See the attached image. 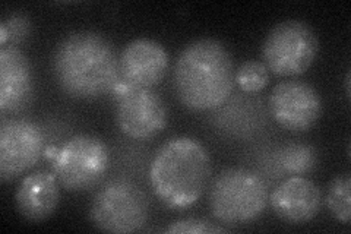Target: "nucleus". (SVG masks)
Here are the masks:
<instances>
[{"label": "nucleus", "instance_id": "nucleus-10", "mask_svg": "<svg viewBox=\"0 0 351 234\" xmlns=\"http://www.w3.org/2000/svg\"><path fill=\"white\" fill-rule=\"evenodd\" d=\"M269 110L281 128L291 132H306L319 120L322 100L311 84L284 81L272 90Z\"/></svg>", "mask_w": 351, "mask_h": 234}, {"label": "nucleus", "instance_id": "nucleus-16", "mask_svg": "<svg viewBox=\"0 0 351 234\" xmlns=\"http://www.w3.org/2000/svg\"><path fill=\"white\" fill-rule=\"evenodd\" d=\"M280 163L289 174L303 176L313 170L317 163V155L309 145H289L281 151Z\"/></svg>", "mask_w": 351, "mask_h": 234}, {"label": "nucleus", "instance_id": "nucleus-11", "mask_svg": "<svg viewBox=\"0 0 351 234\" xmlns=\"http://www.w3.org/2000/svg\"><path fill=\"white\" fill-rule=\"evenodd\" d=\"M169 63V53L162 44L151 38H136L119 56L120 80L130 86L152 88L166 75Z\"/></svg>", "mask_w": 351, "mask_h": 234}, {"label": "nucleus", "instance_id": "nucleus-19", "mask_svg": "<svg viewBox=\"0 0 351 234\" xmlns=\"http://www.w3.org/2000/svg\"><path fill=\"white\" fill-rule=\"evenodd\" d=\"M170 234H213V233H224L227 229L221 226H215L213 222L201 220V218H183L171 222V224L164 230Z\"/></svg>", "mask_w": 351, "mask_h": 234}, {"label": "nucleus", "instance_id": "nucleus-7", "mask_svg": "<svg viewBox=\"0 0 351 234\" xmlns=\"http://www.w3.org/2000/svg\"><path fill=\"white\" fill-rule=\"evenodd\" d=\"M110 165L107 145L93 135L72 137L58 151L54 174L71 192H84L103 180Z\"/></svg>", "mask_w": 351, "mask_h": 234}, {"label": "nucleus", "instance_id": "nucleus-8", "mask_svg": "<svg viewBox=\"0 0 351 234\" xmlns=\"http://www.w3.org/2000/svg\"><path fill=\"white\" fill-rule=\"evenodd\" d=\"M112 91H117L116 124L128 138L145 141L157 137L169 124V110L164 100L152 88L130 86L119 80Z\"/></svg>", "mask_w": 351, "mask_h": 234}, {"label": "nucleus", "instance_id": "nucleus-13", "mask_svg": "<svg viewBox=\"0 0 351 234\" xmlns=\"http://www.w3.org/2000/svg\"><path fill=\"white\" fill-rule=\"evenodd\" d=\"M32 97V72L27 56L18 47L0 49V110L15 113Z\"/></svg>", "mask_w": 351, "mask_h": 234}, {"label": "nucleus", "instance_id": "nucleus-1", "mask_svg": "<svg viewBox=\"0 0 351 234\" xmlns=\"http://www.w3.org/2000/svg\"><path fill=\"white\" fill-rule=\"evenodd\" d=\"M51 69L62 90L78 100L101 97L120 80L114 46L95 31H75L66 36L53 53Z\"/></svg>", "mask_w": 351, "mask_h": 234}, {"label": "nucleus", "instance_id": "nucleus-20", "mask_svg": "<svg viewBox=\"0 0 351 234\" xmlns=\"http://www.w3.org/2000/svg\"><path fill=\"white\" fill-rule=\"evenodd\" d=\"M344 84H346V95H347V98L350 100V97H351V94H350V71H348L347 75H346Z\"/></svg>", "mask_w": 351, "mask_h": 234}, {"label": "nucleus", "instance_id": "nucleus-18", "mask_svg": "<svg viewBox=\"0 0 351 234\" xmlns=\"http://www.w3.org/2000/svg\"><path fill=\"white\" fill-rule=\"evenodd\" d=\"M31 30L29 19L22 14H12L0 24V44L2 47H16L24 41Z\"/></svg>", "mask_w": 351, "mask_h": 234}, {"label": "nucleus", "instance_id": "nucleus-6", "mask_svg": "<svg viewBox=\"0 0 351 234\" xmlns=\"http://www.w3.org/2000/svg\"><path fill=\"white\" fill-rule=\"evenodd\" d=\"M319 41L315 31L299 19H287L274 25L262 46V59L277 76H299L313 65Z\"/></svg>", "mask_w": 351, "mask_h": 234}, {"label": "nucleus", "instance_id": "nucleus-5", "mask_svg": "<svg viewBox=\"0 0 351 234\" xmlns=\"http://www.w3.org/2000/svg\"><path fill=\"white\" fill-rule=\"evenodd\" d=\"M148 198L128 179H113L95 192L90 204V220L106 233H136L148 221Z\"/></svg>", "mask_w": 351, "mask_h": 234}, {"label": "nucleus", "instance_id": "nucleus-9", "mask_svg": "<svg viewBox=\"0 0 351 234\" xmlns=\"http://www.w3.org/2000/svg\"><path fill=\"white\" fill-rule=\"evenodd\" d=\"M44 151L43 130L27 119H3L0 125V179L12 182L34 167Z\"/></svg>", "mask_w": 351, "mask_h": 234}, {"label": "nucleus", "instance_id": "nucleus-14", "mask_svg": "<svg viewBox=\"0 0 351 234\" xmlns=\"http://www.w3.org/2000/svg\"><path fill=\"white\" fill-rule=\"evenodd\" d=\"M59 183L58 176L47 170H37L25 176L15 194L19 214L32 222L51 217L60 200Z\"/></svg>", "mask_w": 351, "mask_h": 234}, {"label": "nucleus", "instance_id": "nucleus-17", "mask_svg": "<svg viewBox=\"0 0 351 234\" xmlns=\"http://www.w3.org/2000/svg\"><path fill=\"white\" fill-rule=\"evenodd\" d=\"M269 82V71L263 62L247 60L234 72V84L243 93L255 94L265 90Z\"/></svg>", "mask_w": 351, "mask_h": 234}, {"label": "nucleus", "instance_id": "nucleus-3", "mask_svg": "<svg viewBox=\"0 0 351 234\" xmlns=\"http://www.w3.org/2000/svg\"><path fill=\"white\" fill-rule=\"evenodd\" d=\"M211 172V159L204 145L189 137H178L157 151L149 167V182L162 204L186 209L202 198Z\"/></svg>", "mask_w": 351, "mask_h": 234}, {"label": "nucleus", "instance_id": "nucleus-2", "mask_svg": "<svg viewBox=\"0 0 351 234\" xmlns=\"http://www.w3.org/2000/svg\"><path fill=\"white\" fill-rule=\"evenodd\" d=\"M173 78L176 93L184 107L192 111L214 110L233 93L232 54L218 40H195L179 54Z\"/></svg>", "mask_w": 351, "mask_h": 234}, {"label": "nucleus", "instance_id": "nucleus-12", "mask_svg": "<svg viewBox=\"0 0 351 234\" xmlns=\"http://www.w3.org/2000/svg\"><path fill=\"white\" fill-rule=\"evenodd\" d=\"M269 204L280 220L289 224H306L319 214L322 194L311 179L303 176H291L274 189Z\"/></svg>", "mask_w": 351, "mask_h": 234}, {"label": "nucleus", "instance_id": "nucleus-15", "mask_svg": "<svg viewBox=\"0 0 351 234\" xmlns=\"http://www.w3.org/2000/svg\"><path fill=\"white\" fill-rule=\"evenodd\" d=\"M351 198V177L350 174L337 176L332 182L329 183L325 204L335 220L343 224H350V199Z\"/></svg>", "mask_w": 351, "mask_h": 234}, {"label": "nucleus", "instance_id": "nucleus-4", "mask_svg": "<svg viewBox=\"0 0 351 234\" xmlns=\"http://www.w3.org/2000/svg\"><path fill=\"white\" fill-rule=\"evenodd\" d=\"M268 199L267 183L255 172L227 169L213 183L210 207L224 224H247L263 214Z\"/></svg>", "mask_w": 351, "mask_h": 234}]
</instances>
